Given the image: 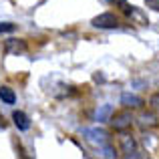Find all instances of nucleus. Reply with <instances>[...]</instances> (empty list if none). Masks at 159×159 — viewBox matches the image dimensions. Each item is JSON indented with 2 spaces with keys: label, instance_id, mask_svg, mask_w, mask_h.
<instances>
[{
  "label": "nucleus",
  "instance_id": "ddd939ff",
  "mask_svg": "<svg viewBox=\"0 0 159 159\" xmlns=\"http://www.w3.org/2000/svg\"><path fill=\"white\" fill-rule=\"evenodd\" d=\"M145 4H147V8H151V10L159 12V0H145Z\"/></svg>",
  "mask_w": 159,
  "mask_h": 159
},
{
  "label": "nucleus",
  "instance_id": "39448f33",
  "mask_svg": "<svg viewBox=\"0 0 159 159\" xmlns=\"http://www.w3.org/2000/svg\"><path fill=\"white\" fill-rule=\"evenodd\" d=\"M121 105L127 107V109H139V107H143L145 103H143L141 97H137V95H133V93H123L121 95Z\"/></svg>",
  "mask_w": 159,
  "mask_h": 159
},
{
  "label": "nucleus",
  "instance_id": "f257e3e1",
  "mask_svg": "<svg viewBox=\"0 0 159 159\" xmlns=\"http://www.w3.org/2000/svg\"><path fill=\"white\" fill-rule=\"evenodd\" d=\"M119 143H121V151H123L125 157H129V159H131V157H133V159L143 157V155H141V151H139V145H137V141L133 139L131 135H121Z\"/></svg>",
  "mask_w": 159,
  "mask_h": 159
},
{
  "label": "nucleus",
  "instance_id": "20e7f679",
  "mask_svg": "<svg viewBox=\"0 0 159 159\" xmlns=\"http://www.w3.org/2000/svg\"><path fill=\"white\" fill-rule=\"evenodd\" d=\"M111 125L115 127V131H125V129L131 127L133 123V115L129 111H121V113H115V115H111Z\"/></svg>",
  "mask_w": 159,
  "mask_h": 159
},
{
  "label": "nucleus",
  "instance_id": "2eb2a0df",
  "mask_svg": "<svg viewBox=\"0 0 159 159\" xmlns=\"http://www.w3.org/2000/svg\"><path fill=\"white\" fill-rule=\"evenodd\" d=\"M107 2H111V4H117V6H123L127 0H107Z\"/></svg>",
  "mask_w": 159,
  "mask_h": 159
},
{
  "label": "nucleus",
  "instance_id": "423d86ee",
  "mask_svg": "<svg viewBox=\"0 0 159 159\" xmlns=\"http://www.w3.org/2000/svg\"><path fill=\"white\" fill-rule=\"evenodd\" d=\"M4 51L10 52V54H22V52H26V43H24V40L10 39V40H6V44H4Z\"/></svg>",
  "mask_w": 159,
  "mask_h": 159
},
{
  "label": "nucleus",
  "instance_id": "4468645a",
  "mask_svg": "<svg viewBox=\"0 0 159 159\" xmlns=\"http://www.w3.org/2000/svg\"><path fill=\"white\" fill-rule=\"evenodd\" d=\"M151 105H153V109H157V111H159V93H155L151 97Z\"/></svg>",
  "mask_w": 159,
  "mask_h": 159
},
{
  "label": "nucleus",
  "instance_id": "9d476101",
  "mask_svg": "<svg viewBox=\"0 0 159 159\" xmlns=\"http://www.w3.org/2000/svg\"><path fill=\"white\" fill-rule=\"evenodd\" d=\"M0 99H2L4 103H8V105H14L16 103V95L10 87H0Z\"/></svg>",
  "mask_w": 159,
  "mask_h": 159
},
{
  "label": "nucleus",
  "instance_id": "6e6552de",
  "mask_svg": "<svg viewBox=\"0 0 159 159\" xmlns=\"http://www.w3.org/2000/svg\"><path fill=\"white\" fill-rule=\"evenodd\" d=\"M111 115H113V107L111 105H101L95 111V121H99V123H105V121L111 119Z\"/></svg>",
  "mask_w": 159,
  "mask_h": 159
},
{
  "label": "nucleus",
  "instance_id": "7ed1b4c3",
  "mask_svg": "<svg viewBox=\"0 0 159 159\" xmlns=\"http://www.w3.org/2000/svg\"><path fill=\"white\" fill-rule=\"evenodd\" d=\"M83 135H85L91 143L99 145V147H101V145H105V143H109V133L105 131V129H99V127L83 129Z\"/></svg>",
  "mask_w": 159,
  "mask_h": 159
},
{
  "label": "nucleus",
  "instance_id": "9b49d317",
  "mask_svg": "<svg viewBox=\"0 0 159 159\" xmlns=\"http://www.w3.org/2000/svg\"><path fill=\"white\" fill-rule=\"evenodd\" d=\"M103 147V157H109V159H113V157H117V153H115V149L111 147V145H101Z\"/></svg>",
  "mask_w": 159,
  "mask_h": 159
},
{
  "label": "nucleus",
  "instance_id": "f8f14e48",
  "mask_svg": "<svg viewBox=\"0 0 159 159\" xmlns=\"http://www.w3.org/2000/svg\"><path fill=\"white\" fill-rule=\"evenodd\" d=\"M16 30V24L12 22H0V32H14Z\"/></svg>",
  "mask_w": 159,
  "mask_h": 159
},
{
  "label": "nucleus",
  "instance_id": "0eeeda50",
  "mask_svg": "<svg viewBox=\"0 0 159 159\" xmlns=\"http://www.w3.org/2000/svg\"><path fill=\"white\" fill-rule=\"evenodd\" d=\"M12 121H14V125L20 131H28L30 129V119H28V115L24 111H14L12 113Z\"/></svg>",
  "mask_w": 159,
  "mask_h": 159
},
{
  "label": "nucleus",
  "instance_id": "dca6fc26",
  "mask_svg": "<svg viewBox=\"0 0 159 159\" xmlns=\"http://www.w3.org/2000/svg\"><path fill=\"white\" fill-rule=\"evenodd\" d=\"M0 127H4V119H2V117H0Z\"/></svg>",
  "mask_w": 159,
  "mask_h": 159
},
{
  "label": "nucleus",
  "instance_id": "1a4fd4ad",
  "mask_svg": "<svg viewBox=\"0 0 159 159\" xmlns=\"http://www.w3.org/2000/svg\"><path fill=\"white\" fill-rule=\"evenodd\" d=\"M139 125L143 129H147V127H155L157 125V117L153 115V113H141V117H139Z\"/></svg>",
  "mask_w": 159,
  "mask_h": 159
},
{
  "label": "nucleus",
  "instance_id": "f03ea898",
  "mask_svg": "<svg viewBox=\"0 0 159 159\" xmlns=\"http://www.w3.org/2000/svg\"><path fill=\"white\" fill-rule=\"evenodd\" d=\"M91 24H93L95 28H117L119 26V18H117L113 12H103V14L95 16L93 20H91Z\"/></svg>",
  "mask_w": 159,
  "mask_h": 159
}]
</instances>
